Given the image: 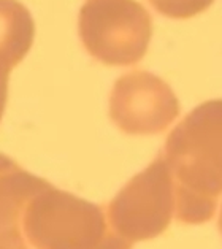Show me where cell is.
I'll return each instance as SVG.
<instances>
[{"instance_id":"cell-9","label":"cell","mask_w":222,"mask_h":249,"mask_svg":"<svg viewBox=\"0 0 222 249\" xmlns=\"http://www.w3.org/2000/svg\"><path fill=\"white\" fill-rule=\"evenodd\" d=\"M219 230L222 233V208H221V216H219Z\"/></svg>"},{"instance_id":"cell-1","label":"cell","mask_w":222,"mask_h":249,"mask_svg":"<svg viewBox=\"0 0 222 249\" xmlns=\"http://www.w3.org/2000/svg\"><path fill=\"white\" fill-rule=\"evenodd\" d=\"M167 156L181 183L179 219L208 222L222 196V99L202 103L175 127Z\"/></svg>"},{"instance_id":"cell-6","label":"cell","mask_w":222,"mask_h":249,"mask_svg":"<svg viewBox=\"0 0 222 249\" xmlns=\"http://www.w3.org/2000/svg\"><path fill=\"white\" fill-rule=\"evenodd\" d=\"M35 37L32 15L17 0H0V67L11 71L31 50Z\"/></svg>"},{"instance_id":"cell-5","label":"cell","mask_w":222,"mask_h":249,"mask_svg":"<svg viewBox=\"0 0 222 249\" xmlns=\"http://www.w3.org/2000/svg\"><path fill=\"white\" fill-rule=\"evenodd\" d=\"M38 230L51 249H94L102 241L103 222L91 205L57 198L41 214Z\"/></svg>"},{"instance_id":"cell-3","label":"cell","mask_w":222,"mask_h":249,"mask_svg":"<svg viewBox=\"0 0 222 249\" xmlns=\"http://www.w3.org/2000/svg\"><path fill=\"white\" fill-rule=\"evenodd\" d=\"M111 119L132 135H153L165 130L179 114V102L171 88L149 71L121 76L110 99Z\"/></svg>"},{"instance_id":"cell-4","label":"cell","mask_w":222,"mask_h":249,"mask_svg":"<svg viewBox=\"0 0 222 249\" xmlns=\"http://www.w3.org/2000/svg\"><path fill=\"white\" fill-rule=\"evenodd\" d=\"M171 205L170 175L159 160L113 203V221L121 232L134 238H149L167 227Z\"/></svg>"},{"instance_id":"cell-2","label":"cell","mask_w":222,"mask_h":249,"mask_svg":"<svg viewBox=\"0 0 222 249\" xmlns=\"http://www.w3.org/2000/svg\"><path fill=\"white\" fill-rule=\"evenodd\" d=\"M78 30L94 59L106 65L127 67L145 57L153 21L137 0H87L80 11Z\"/></svg>"},{"instance_id":"cell-8","label":"cell","mask_w":222,"mask_h":249,"mask_svg":"<svg viewBox=\"0 0 222 249\" xmlns=\"http://www.w3.org/2000/svg\"><path fill=\"white\" fill-rule=\"evenodd\" d=\"M8 75L10 70L0 67V121H2L5 105H7V95H8Z\"/></svg>"},{"instance_id":"cell-7","label":"cell","mask_w":222,"mask_h":249,"mask_svg":"<svg viewBox=\"0 0 222 249\" xmlns=\"http://www.w3.org/2000/svg\"><path fill=\"white\" fill-rule=\"evenodd\" d=\"M213 2L214 0H149L160 15L173 19H188L200 15L211 7Z\"/></svg>"}]
</instances>
